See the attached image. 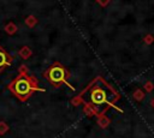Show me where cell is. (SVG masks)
Wrapping results in <instances>:
<instances>
[{"mask_svg":"<svg viewBox=\"0 0 154 138\" xmlns=\"http://www.w3.org/2000/svg\"><path fill=\"white\" fill-rule=\"evenodd\" d=\"M117 98L116 92L112 91V89L105 84V83H97L94 88L90 89L88 92V103H91L94 106H102V104H108L113 106L112 102Z\"/></svg>","mask_w":154,"mask_h":138,"instance_id":"obj_2","label":"cell"},{"mask_svg":"<svg viewBox=\"0 0 154 138\" xmlns=\"http://www.w3.org/2000/svg\"><path fill=\"white\" fill-rule=\"evenodd\" d=\"M46 77L49 79L51 84L54 85V86H59V85H61V84H66V85L70 86L72 90L75 89V88L67 82V79H66L67 72H66V70H65L59 62H55L53 66L49 67V70L46 72Z\"/></svg>","mask_w":154,"mask_h":138,"instance_id":"obj_3","label":"cell"},{"mask_svg":"<svg viewBox=\"0 0 154 138\" xmlns=\"http://www.w3.org/2000/svg\"><path fill=\"white\" fill-rule=\"evenodd\" d=\"M10 64H11V58H10L8 54L0 47V71H1L2 67L7 66V65H10Z\"/></svg>","mask_w":154,"mask_h":138,"instance_id":"obj_4","label":"cell"},{"mask_svg":"<svg viewBox=\"0 0 154 138\" xmlns=\"http://www.w3.org/2000/svg\"><path fill=\"white\" fill-rule=\"evenodd\" d=\"M10 89L13 91V94L22 101L26 100L34 91H43L37 86V82L35 78H31L26 76L25 73H22L10 86Z\"/></svg>","mask_w":154,"mask_h":138,"instance_id":"obj_1","label":"cell"}]
</instances>
